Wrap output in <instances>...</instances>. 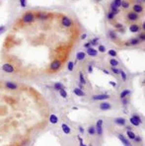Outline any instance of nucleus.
<instances>
[{"label": "nucleus", "mask_w": 145, "mask_h": 146, "mask_svg": "<svg viewBox=\"0 0 145 146\" xmlns=\"http://www.w3.org/2000/svg\"><path fill=\"white\" fill-rule=\"evenodd\" d=\"M34 18H35L34 13L33 12H28L23 16L22 22H23V24H30V23H32L34 21Z\"/></svg>", "instance_id": "obj_1"}, {"label": "nucleus", "mask_w": 145, "mask_h": 146, "mask_svg": "<svg viewBox=\"0 0 145 146\" xmlns=\"http://www.w3.org/2000/svg\"><path fill=\"white\" fill-rule=\"evenodd\" d=\"M103 120H99L97 121V123H96V134L98 135H102L103 133Z\"/></svg>", "instance_id": "obj_2"}, {"label": "nucleus", "mask_w": 145, "mask_h": 146, "mask_svg": "<svg viewBox=\"0 0 145 146\" xmlns=\"http://www.w3.org/2000/svg\"><path fill=\"white\" fill-rule=\"evenodd\" d=\"M129 121H130V122L132 123V125H134V126H138V125L141 123L140 116H138V115H136V114H133L131 118L129 119Z\"/></svg>", "instance_id": "obj_3"}, {"label": "nucleus", "mask_w": 145, "mask_h": 146, "mask_svg": "<svg viewBox=\"0 0 145 146\" xmlns=\"http://www.w3.org/2000/svg\"><path fill=\"white\" fill-rule=\"evenodd\" d=\"M61 66V61L60 60H53L50 65H49V69L52 70V71H56V70H58Z\"/></svg>", "instance_id": "obj_4"}, {"label": "nucleus", "mask_w": 145, "mask_h": 146, "mask_svg": "<svg viewBox=\"0 0 145 146\" xmlns=\"http://www.w3.org/2000/svg\"><path fill=\"white\" fill-rule=\"evenodd\" d=\"M92 99L94 101H105V100H108L110 99V95L108 94H99V95H94L92 97Z\"/></svg>", "instance_id": "obj_5"}, {"label": "nucleus", "mask_w": 145, "mask_h": 146, "mask_svg": "<svg viewBox=\"0 0 145 146\" xmlns=\"http://www.w3.org/2000/svg\"><path fill=\"white\" fill-rule=\"evenodd\" d=\"M61 24H62L63 27L69 28V27H71V25H72V21H71V19H70L69 17L63 16L62 19H61Z\"/></svg>", "instance_id": "obj_6"}, {"label": "nucleus", "mask_w": 145, "mask_h": 146, "mask_svg": "<svg viewBox=\"0 0 145 146\" xmlns=\"http://www.w3.org/2000/svg\"><path fill=\"white\" fill-rule=\"evenodd\" d=\"M127 19L130 21V22H134V21H137L138 18H139V15H137V14H135L134 12H128L127 13Z\"/></svg>", "instance_id": "obj_7"}, {"label": "nucleus", "mask_w": 145, "mask_h": 146, "mask_svg": "<svg viewBox=\"0 0 145 146\" xmlns=\"http://www.w3.org/2000/svg\"><path fill=\"white\" fill-rule=\"evenodd\" d=\"M2 70L6 73H12V72H14V67H13V65H11L9 63H5L2 65Z\"/></svg>", "instance_id": "obj_8"}, {"label": "nucleus", "mask_w": 145, "mask_h": 146, "mask_svg": "<svg viewBox=\"0 0 145 146\" xmlns=\"http://www.w3.org/2000/svg\"><path fill=\"white\" fill-rule=\"evenodd\" d=\"M119 139L122 142V144L124 146H132L131 143H130V141L126 137H124V135H122V134H119Z\"/></svg>", "instance_id": "obj_9"}, {"label": "nucleus", "mask_w": 145, "mask_h": 146, "mask_svg": "<svg viewBox=\"0 0 145 146\" xmlns=\"http://www.w3.org/2000/svg\"><path fill=\"white\" fill-rule=\"evenodd\" d=\"M132 9H133V12L138 15L139 13H141V12L143 11V6L140 5V4H134V5L132 6Z\"/></svg>", "instance_id": "obj_10"}, {"label": "nucleus", "mask_w": 145, "mask_h": 146, "mask_svg": "<svg viewBox=\"0 0 145 146\" xmlns=\"http://www.w3.org/2000/svg\"><path fill=\"white\" fill-rule=\"evenodd\" d=\"M111 108H112V106L109 103H107V102H103V103L100 104V109L102 110V111H108Z\"/></svg>", "instance_id": "obj_11"}, {"label": "nucleus", "mask_w": 145, "mask_h": 146, "mask_svg": "<svg viewBox=\"0 0 145 146\" xmlns=\"http://www.w3.org/2000/svg\"><path fill=\"white\" fill-rule=\"evenodd\" d=\"M61 129H62V131L65 134H70L71 133V129H70L69 125H67L66 123H62L61 124Z\"/></svg>", "instance_id": "obj_12"}, {"label": "nucleus", "mask_w": 145, "mask_h": 146, "mask_svg": "<svg viewBox=\"0 0 145 146\" xmlns=\"http://www.w3.org/2000/svg\"><path fill=\"white\" fill-rule=\"evenodd\" d=\"M85 57H86V53L83 52V51H79L77 52L76 54V61H81V60H84L85 59Z\"/></svg>", "instance_id": "obj_13"}, {"label": "nucleus", "mask_w": 145, "mask_h": 146, "mask_svg": "<svg viewBox=\"0 0 145 146\" xmlns=\"http://www.w3.org/2000/svg\"><path fill=\"white\" fill-rule=\"evenodd\" d=\"M129 31L131 33H137L140 31V27L138 25H135V24H132L131 26L129 27Z\"/></svg>", "instance_id": "obj_14"}, {"label": "nucleus", "mask_w": 145, "mask_h": 146, "mask_svg": "<svg viewBox=\"0 0 145 146\" xmlns=\"http://www.w3.org/2000/svg\"><path fill=\"white\" fill-rule=\"evenodd\" d=\"M5 86H6V88H8V89H11V90H15V89H17V88H18L17 84H15V83H12V82H6Z\"/></svg>", "instance_id": "obj_15"}, {"label": "nucleus", "mask_w": 145, "mask_h": 146, "mask_svg": "<svg viewBox=\"0 0 145 146\" xmlns=\"http://www.w3.org/2000/svg\"><path fill=\"white\" fill-rule=\"evenodd\" d=\"M140 42V41L137 39V38H134V39H131L127 43H126V46H136L138 45V43Z\"/></svg>", "instance_id": "obj_16"}, {"label": "nucleus", "mask_w": 145, "mask_h": 146, "mask_svg": "<svg viewBox=\"0 0 145 146\" xmlns=\"http://www.w3.org/2000/svg\"><path fill=\"white\" fill-rule=\"evenodd\" d=\"M97 53H98V51H97L94 48L88 49H87V52H86V54H88V55H90V56H96Z\"/></svg>", "instance_id": "obj_17"}, {"label": "nucleus", "mask_w": 145, "mask_h": 146, "mask_svg": "<svg viewBox=\"0 0 145 146\" xmlns=\"http://www.w3.org/2000/svg\"><path fill=\"white\" fill-rule=\"evenodd\" d=\"M37 17H38L40 20H47V19L48 18V14L40 12V13H38V14H37Z\"/></svg>", "instance_id": "obj_18"}, {"label": "nucleus", "mask_w": 145, "mask_h": 146, "mask_svg": "<svg viewBox=\"0 0 145 146\" xmlns=\"http://www.w3.org/2000/svg\"><path fill=\"white\" fill-rule=\"evenodd\" d=\"M114 122L117 123L118 125H125V120L123 118H117L114 120Z\"/></svg>", "instance_id": "obj_19"}, {"label": "nucleus", "mask_w": 145, "mask_h": 146, "mask_svg": "<svg viewBox=\"0 0 145 146\" xmlns=\"http://www.w3.org/2000/svg\"><path fill=\"white\" fill-rule=\"evenodd\" d=\"M49 122H50V123L55 124V123L58 122V118H57L55 114H50V116H49Z\"/></svg>", "instance_id": "obj_20"}, {"label": "nucleus", "mask_w": 145, "mask_h": 146, "mask_svg": "<svg viewBox=\"0 0 145 146\" xmlns=\"http://www.w3.org/2000/svg\"><path fill=\"white\" fill-rule=\"evenodd\" d=\"M126 134H127V137H128V139H130V140H134V138H135V133L133 132L132 130H127V132H126Z\"/></svg>", "instance_id": "obj_21"}, {"label": "nucleus", "mask_w": 145, "mask_h": 146, "mask_svg": "<svg viewBox=\"0 0 145 146\" xmlns=\"http://www.w3.org/2000/svg\"><path fill=\"white\" fill-rule=\"evenodd\" d=\"M74 94H75L76 96H78V97H84V96H85V93H84L82 90H80L79 88H75V89H74Z\"/></svg>", "instance_id": "obj_22"}, {"label": "nucleus", "mask_w": 145, "mask_h": 146, "mask_svg": "<svg viewBox=\"0 0 145 146\" xmlns=\"http://www.w3.org/2000/svg\"><path fill=\"white\" fill-rule=\"evenodd\" d=\"M110 7H111V12L113 14L114 16H115V15H117V14L119 13V9H118L117 7H115V6L113 4V2H112V4L110 5Z\"/></svg>", "instance_id": "obj_23"}, {"label": "nucleus", "mask_w": 145, "mask_h": 146, "mask_svg": "<svg viewBox=\"0 0 145 146\" xmlns=\"http://www.w3.org/2000/svg\"><path fill=\"white\" fill-rule=\"evenodd\" d=\"M79 83L82 84V85H85L86 84V80L84 78V75L82 72H79Z\"/></svg>", "instance_id": "obj_24"}, {"label": "nucleus", "mask_w": 145, "mask_h": 146, "mask_svg": "<svg viewBox=\"0 0 145 146\" xmlns=\"http://www.w3.org/2000/svg\"><path fill=\"white\" fill-rule=\"evenodd\" d=\"M88 133H89L90 135H95V134H96V128H95V126H93V125L89 126V128H88Z\"/></svg>", "instance_id": "obj_25"}, {"label": "nucleus", "mask_w": 145, "mask_h": 146, "mask_svg": "<svg viewBox=\"0 0 145 146\" xmlns=\"http://www.w3.org/2000/svg\"><path fill=\"white\" fill-rule=\"evenodd\" d=\"M53 88H54L55 90H57V91H59V90H61V89H64V87H63V85H62L61 83H55V84L53 85Z\"/></svg>", "instance_id": "obj_26"}, {"label": "nucleus", "mask_w": 145, "mask_h": 146, "mask_svg": "<svg viewBox=\"0 0 145 146\" xmlns=\"http://www.w3.org/2000/svg\"><path fill=\"white\" fill-rule=\"evenodd\" d=\"M110 64L112 65V67H117L119 65V61L117 59H114V58H112V59H110Z\"/></svg>", "instance_id": "obj_27"}, {"label": "nucleus", "mask_w": 145, "mask_h": 146, "mask_svg": "<svg viewBox=\"0 0 145 146\" xmlns=\"http://www.w3.org/2000/svg\"><path fill=\"white\" fill-rule=\"evenodd\" d=\"M108 37H109L111 40H115V39H117V34H115L113 31H109Z\"/></svg>", "instance_id": "obj_28"}, {"label": "nucleus", "mask_w": 145, "mask_h": 146, "mask_svg": "<svg viewBox=\"0 0 145 146\" xmlns=\"http://www.w3.org/2000/svg\"><path fill=\"white\" fill-rule=\"evenodd\" d=\"M130 94V91L129 90H123L121 93V95H120V97H121V99H124L127 95H129Z\"/></svg>", "instance_id": "obj_29"}, {"label": "nucleus", "mask_w": 145, "mask_h": 146, "mask_svg": "<svg viewBox=\"0 0 145 146\" xmlns=\"http://www.w3.org/2000/svg\"><path fill=\"white\" fill-rule=\"evenodd\" d=\"M120 74L121 75V79H122V81H126V80H127L126 73H125L123 70H121V71H120Z\"/></svg>", "instance_id": "obj_30"}, {"label": "nucleus", "mask_w": 145, "mask_h": 146, "mask_svg": "<svg viewBox=\"0 0 145 146\" xmlns=\"http://www.w3.org/2000/svg\"><path fill=\"white\" fill-rule=\"evenodd\" d=\"M111 70H112V72L113 73V74H120V71H121V69H119L118 67H112L111 68Z\"/></svg>", "instance_id": "obj_31"}, {"label": "nucleus", "mask_w": 145, "mask_h": 146, "mask_svg": "<svg viewBox=\"0 0 145 146\" xmlns=\"http://www.w3.org/2000/svg\"><path fill=\"white\" fill-rule=\"evenodd\" d=\"M59 95H60L62 98H67V92H66L64 89L59 90Z\"/></svg>", "instance_id": "obj_32"}, {"label": "nucleus", "mask_w": 145, "mask_h": 146, "mask_svg": "<svg viewBox=\"0 0 145 146\" xmlns=\"http://www.w3.org/2000/svg\"><path fill=\"white\" fill-rule=\"evenodd\" d=\"M113 4L117 7V8H119V7H121V0H114V1H113Z\"/></svg>", "instance_id": "obj_33"}, {"label": "nucleus", "mask_w": 145, "mask_h": 146, "mask_svg": "<svg viewBox=\"0 0 145 146\" xmlns=\"http://www.w3.org/2000/svg\"><path fill=\"white\" fill-rule=\"evenodd\" d=\"M98 41H99V39H98V38H95L94 40H92V41H90V45H91V47H94V46H96L97 43H98Z\"/></svg>", "instance_id": "obj_34"}, {"label": "nucleus", "mask_w": 145, "mask_h": 146, "mask_svg": "<svg viewBox=\"0 0 145 146\" xmlns=\"http://www.w3.org/2000/svg\"><path fill=\"white\" fill-rule=\"evenodd\" d=\"M117 54H118V52L115 51V50H113V49H110V50H109V55H111V56H113V57L117 56Z\"/></svg>", "instance_id": "obj_35"}, {"label": "nucleus", "mask_w": 145, "mask_h": 146, "mask_svg": "<svg viewBox=\"0 0 145 146\" xmlns=\"http://www.w3.org/2000/svg\"><path fill=\"white\" fill-rule=\"evenodd\" d=\"M67 67H68V70H69V71H72V70H73V67H74V63L72 62V61H69Z\"/></svg>", "instance_id": "obj_36"}, {"label": "nucleus", "mask_w": 145, "mask_h": 146, "mask_svg": "<svg viewBox=\"0 0 145 146\" xmlns=\"http://www.w3.org/2000/svg\"><path fill=\"white\" fill-rule=\"evenodd\" d=\"M121 6H122L123 8H128L129 7V2H127V1H121Z\"/></svg>", "instance_id": "obj_37"}, {"label": "nucleus", "mask_w": 145, "mask_h": 146, "mask_svg": "<svg viewBox=\"0 0 145 146\" xmlns=\"http://www.w3.org/2000/svg\"><path fill=\"white\" fill-rule=\"evenodd\" d=\"M114 26H115V28H117V29H120L121 32H123V26L121 24H115Z\"/></svg>", "instance_id": "obj_38"}, {"label": "nucleus", "mask_w": 145, "mask_h": 146, "mask_svg": "<svg viewBox=\"0 0 145 146\" xmlns=\"http://www.w3.org/2000/svg\"><path fill=\"white\" fill-rule=\"evenodd\" d=\"M107 17H108V19H109V20H113V19L114 18V15H113V14L112 12H109V13L107 14Z\"/></svg>", "instance_id": "obj_39"}, {"label": "nucleus", "mask_w": 145, "mask_h": 146, "mask_svg": "<svg viewBox=\"0 0 145 146\" xmlns=\"http://www.w3.org/2000/svg\"><path fill=\"white\" fill-rule=\"evenodd\" d=\"M98 49H99V51H101V52H105L106 51V48H105V46H99V48H98Z\"/></svg>", "instance_id": "obj_40"}, {"label": "nucleus", "mask_w": 145, "mask_h": 146, "mask_svg": "<svg viewBox=\"0 0 145 146\" xmlns=\"http://www.w3.org/2000/svg\"><path fill=\"white\" fill-rule=\"evenodd\" d=\"M138 40H139V41H144V40H145V35H144L143 33H141V34L139 35V38H138Z\"/></svg>", "instance_id": "obj_41"}, {"label": "nucleus", "mask_w": 145, "mask_h": 146, "mask_svg": "<svg viewBox=\"0 0 145 146\" xmlns=\"http://www.w3.org/2000/svg\"><path fill=\"white\" fill-rule=\"evenodd\" d=\"M20 4L22 7H26L27 6V1H25V0H22V1H20Z\"/></svg>", "instance_id": "obj_42"}, {"label": "nucleus", "mask_w": 145, "mask_h": 146, "mask_svg": "<svg viewBox=\"0 0 145 146\" xmlns=\"http://www.w3.org/2000/svg\"><path fill=\"white\" fill-rule=\"evenodd\" d=\"M134 141H135V142H137V143H139V142L141 141V137H140V136H135Z\"/></svg>", "instance_id": "obj_43"}, {"label": "nucleus", "mask_w": 145, "mask_h": 146, "mask_svg": "<svg viewBox=\"0 0 145 146\" xmlns=\"http://www.w3.org/2000/svg\"><path fill=\"white\" fill-rule=\"evenodd\" d=\"M84 48H86L87 49H90V48H91V45H90V42H86L85 45H84Z\"/></svg>", "instance_id": "obj_44"}, {"label": "nucleus", "mask_w": 145, "mask_h": 146, "mask_svg": "<svg viewBox=\"0 0 145 146\" xmlns=\"http://www.w3.org/2000/svg\"><path fill=\"white\" fill-rule=\"evenodd\" d=\"M78 139H79V141H80V146H86V145H84V143H83V139L81 138V136H78Z\"/></svg>", "instance_id": "obj_45"}, {"label": "nucleus", "mask_w": 145, "mask_h": 146, "mask_svg": "<svg viewBox=\"0 0 145 146\" xmlns=\"http://www.w3.org/2000/svg\"><path fill=\"white\" fill-rule=\"evenodd\" d=\"M4 31H5V27H4V26H1V27H0V34H2Z\"/></svg>", "instance_id": "obj_46"}, {"label": "nucleus", "mask_w": 145, "mask_h": 146, "mask_svg": "<svg viewBox=\"0 0 145 146\" xmlns=\"http://www.w3.org/2000/svg\"><path fill=\"white\" fill-rule=\"evenodd\" d=\"M88 71H89V73H92V71H93V67H92V65H89V67H88Z\"/></svg>", "instance_id": "obj_47"}, {"label": "nucleus", "mask_w": 145, "mask_h": 146, "mask_svg": "<svg viewBox=\"0 0 145 146\" xmlns=\"http://www.w3.org/2000/svg\"><path fill=\"white\" fill-rule=\"evenodd\" d=\"M122 104L123 105H127V100L124 98V99H122Z\"/></svg>", "instance_id": "obj_48"}, {"label": "nucleus", "mask_w": 145, "mask_h": 146, "mask_svg": "<svg viewBox=\"0 0 145 146\" xmlns=\"http://www.w3.org/2000/svg\"><path fill=\"white\" fill-rule=\"evenodd\" d=\"M110 84H111V85H113V87H117V83H115V82H113V81H111V82H110Z\"/></svg>", "instance_id": "obj_49"}, {"label": "nucleus", "mask_w": 145, "mask_h": 146, "mask_svg": "<svg viewBox=\"0 0 145 146\" xmlns=\"http://www.w3.org/2000/svg\"><path fill=\"white\" fill-rule=\"evenodd\" d=\"M86 38H87V35H86V34H83V35L81 36V40H85Z\"/></svg>", "instance_id": "obj_50"}, {"label": "nucleus", "mask_w": 145, "mask_h": 146, "mask_svg": "<svg viewBox=\"0 0 145 146\" xmlns=\"http://www.w3.org/2000/svg\"><path fill=\"white\" fill-rule=\"evenodd\" d=\"M103 72L106 73V74H110V71H108L107 69H103Z\"/></svg>", "instance_id": "obj_51"}, {"label": "nucleus", "mask_w": 145, "mask_h": 146, "mask_svg": "<svg viewBox=\"0 0 145 146\" xmlns=\"http://www.w3.org/2000/svg\"><path fill=\"white\" fill-rule=\"evenodd\" d=\"M79 130H80V132H81V133H83V132H84V129H83V127H82V126H80V127H79Z\"/></svg>", "instance_id": "obj_52"}]
</instances>
